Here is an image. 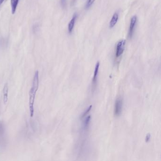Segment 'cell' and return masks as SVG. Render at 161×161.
<instances>
[{
    "mask_svg": "<svg viewBox=\"0 0 161 161\" xmlns=\"http://www.w3.org/2000/svg\"><path fill=\"white\" fill-rule=\"evenodd\" d=\"M38 87L39 72L38 71H36L33 78L32 86L29 92V109L31 117H33L34 114L35 100Z\"/></svg>",
    "mask_w": 161,
    "mask_h": 161,
    "instance_id": "obj_1",
    "label": "cell"
},
{
    "mask_svg": "<svg viewBox=\"0 0 161 161\" xmlns=\"http://www.w3.org/2000/svg\"><path fill=\"white\" fill-rule=\"evenodd\" d=\"M7 144L6 127L2 121H0V151L6 148Z\"/></svg>",
    "mask_w": 161,
    "mask_h": 161,
    "instance_id": "obj_2",
    "label": "cell"
},
{
    "mask_svg": "<svg viewBox=\"0 0 161 161\" xmlns=\"http://www.w3.org/2000/svg\"><path fill=\"white\" fill-rule=\"evenodd\" d=\"M126 40L123 39L118 42L116 47V57L117 58L120 57L123 53L125 50Z\"/></svg>",
    "mask_w": 161,
    "mask_h": 161,
    "instance_id": "obj_3",
    "label": "cell"
},
{
    "mask_svg": "<svg viewBox=\"0 0 161 161\" xmlns=\"http://www.w3.org/2000/svg\"><path fill=\"white\" fill-rule=\"evenodd\" d=\"M137 19V17L136 15L133 16L131 18L130 25H129V36L130 38H131L133 33H134L135 27L136 26Z\"/></svg>",
    "mask_w": 161,
    "mask_h": 161,
    "instance_id": "obj_4",
    "label": "cell"
},
{
    "mask_svg": "<svg viewBox=\"0 0 161 161\" xmlns=\"http://www.w3.org/2000/svg\"><path fill=\"white\" fill-rule=\"evenodd\" d=\"M123 107V102L121 99H117L115 102L114 107L115 115L116 116H119L122 110Z\"/></svg>",
    "mask_w": 161,
    "mask_h": 161,
    "instance_id": "obj_5",
    "label": "cell"
},
{
    "mask_svg": "<svg viewBox=\"0 0 161 161\" xmlns=\"http://www.w3.org/2000/svg\"><path fill=\"white\" fill-rule=\"evenodd\" d=\"M78 17V15L77 13H75L73 16L72 18L70 20L68 24V32L69 34L72 33L73 30L74 29L75 26V23H76V20Z\"/></svg>",
    "mask_w": 161,
    "mask_h": 161,
    "instance_id": "obj_6",
    "label": "cell"
},
{
    "mask_svg": "<svg viewBox=\"0 0 161 161\" xmlns=\"http://www.w3.org/2000/svg\"><path fill=\"white\" fill-rule=\"evenodd\" d=\"M118 19H119V14L118 13H115L112 16V18L110 21V23H109L110 28L112 29L115 26L116 24H117V22H118Z\"/></svg>",
    "mask_w": 161,
    "mask_h": 161,
    "instance_id": "obj_7",
    "label": "cell"
},
{
    "mask_svg": "<svg viewBox=\"0 0 161 161\" xmlns=\"http://www.w3.org/2000/svg\"><path fill=\"white\" fill-rule=\"evenodd\" d=\"M8 85L7 83L5 84L4 86V89L2 90V94H3V101L4 104H6L8 100Z\"/></svg>",
    "mask_w": 161,
    "mask_h": 161,
    "instance_id": "obj_8",
    "label": "cell"
},
{
    "mask_svg": "<svg viewBox=\"0 0 161 161\" xmlns=\"http://www.w3.org/2000/svg\"><path fill=\"white\" fill-rule=\"evenodd\" d=\"M19 0H10V5L12 8V13L14 14L16 13Z\"/></svg>",
    "mask_w": 161,
    "mask_h": 161,
    "instance_id": "obj_9",
    "label": "cell"
},
{
    "mask_svg": "<svg viewBox=\"0 0 161 161\" xmlns=\"http://www.w3.org/2000/svg\"><path fill=\"white\" fill-rule=\"evenodd\" d=\"M100 66V63L99 62H97L96 66H95V69L94 75L93 77V84H95L97 82V77L98 73L99 68Z\"/></svg>",
    "mask_w": 161,
    "mask_h": 161,
    "instance_id": "obj_10",
    "label": "cell"
},
{
    "mask_svg": "<svg viewBox=\"0 0 161 161\" xmlns=\"http://www.w3.org/2000/svg\"><path fill=\"white\" fill-rule=\"evenodd\" d=\"M95 1V0H87L86 4V9H89L92 6V5L94 4Z\"/></svg>",
    "mask_w": 161,
    "mask_h": 161,
    "instance_id": "obj_11",
    "label": "cell"
},
{
    "mask_svg": "<svg viewBox=\"0 0 161 161\" xmlns=\"http://www.w3.org/2000/svg\"><path fill=\"white\" fill-rule=\"evenodd\" d=\"M90 120V116H89L86 118V119L85 120V123H84V128L85 129L88 128Z\"/></svg>",
    "mask_w": 161,
    "mask_h": 161,
    "instance_id": "obj_12",
    "label": "cell"
},
{
    "mask_svg": "<svg viewBox=\"0 0 161 161\" xmlns=\"http://www.w3.org/2000/svg\"><path fill=\"white\" fill-rule=\"evenodd\" d=\"M66 4H67V0H61V4L62 8H65Z\"/></svg>",
    "mask_w": 161,
    "mask_h": 161,
    "instance_id": "obj_13",
    "label": "cell"
},
{
    "mask_svg": "<svg viewBox=\"0 0 161 161\" xmlns=\"http://www.w3.org/2000/svg\"><path fill=\"white\" fill-rule=\"evenodd\" d=\"M91 108H92V106H90L89 107V108L87 109L86 111L83 114V115L82 116V118H83V117H85V116H86V115H87V114H88V113L91 110Z\"/></svg>",
    "mask_w": 161,
    "mask_h": 161,
    "instance_id": "obj_14",
    "label": "cell"
},
{
    "mask_svg": "<svg viewBox=\"0 0 161 161\" xmlns=\"http://www.w3.org/2000/svg\"><path fill=\"white\" fill-rule=\"evenodd\" d=\"M4 1V0H0V6L2 4V3Z\"/></svg>",
    "mask_w": 161,
    "mask_h": 161,
    "instance_id": "obj_15",
    "label": "cell"
}]
</instances>
